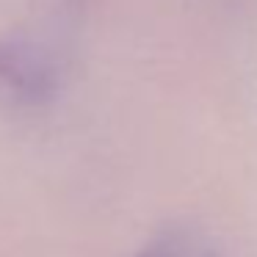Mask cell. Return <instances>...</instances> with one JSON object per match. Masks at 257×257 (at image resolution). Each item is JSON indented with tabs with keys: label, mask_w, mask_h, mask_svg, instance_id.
Listing matches in <instances>:
<instances>
[{
	"label": "cell",
	"mask_w": 257,
	"mask_h": 257,
	"mask_svg": "<svg viewBox=\"0 0 257 257\" xmlns=\"http://www.w3.org/2000/svg\"><path fill=\"white\" fill-rule=\"evenodd\" d=\"M136 257H188V243L180 232H166L150 240Z\"/></svg>",
	"instance_id": "7a4b0ae2"
},
{
	"label": "cell",
	"mask_w": 257,
	"mask_h": 257,
	"mask_svg": "<svg viewBox=\"0 0 257 257\" xmlns=\"http://www.w3.org/2000/svg\"><path fill=\"white\" fill-rule=\"evenodd\" d=\"M56 61L34 39H0V83L28 100L50 97L56 89Z\"/></svg>",
	"instance_id": "6da1fadb"
}]
</instances>
